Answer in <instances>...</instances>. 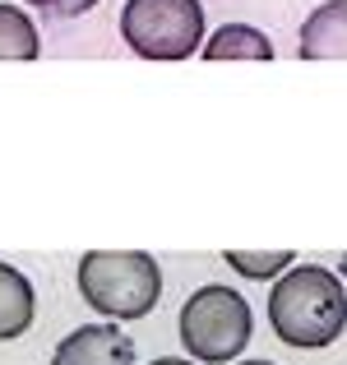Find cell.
<instances>
[{
	"instance_id": "cell-12",
	"label": "cell",
	"mask_w": 347,
	"mask_h": 365,
	"mask_svg": "<svg viewBox=\"0 0 347 365\" xmlns=\"http://www.w3.org/2000/svg\"><path fill=\"white\" fill-rule=\"evenodd\" d=\"M153 365H195V361H186V356H158Z\"/></svg>"
},
{
	"instance_id": "cell-5",
	"label": "cell",
	"mask_w": 347,
	"mask_h": 365,
	"mask_svg": "<svg viewBox=\"0 0 347 365\" xmlns=\"http://www.w3.org/2000/svg\"><path fill=\"white\" fill-rule=\"evenodd\" d=\"M51 365H134V342L116 324H84L61 338Z\"/></svg>"
},
{
	"instance_id": "cell-14",
	"label": "cell",
	"mask_w": 347,
	"mask_h": 365,
	"mask_svg": "<svg viewBox=\"0 0 347 365\" xmlns=\"http://www.w3.org/2000/svg\"><path fill=\"white\" fill-rule=\"evenodd\" d=\"M343 277H347V259H343Z\"/></svg>"
},
{
	"instance_id": "cell-1",
	"label": "cell",
	"mask_w": 347,
	"mask_h": 365,
	"mask_svg": "<svg viewBox=\"0 0 347 365\" xmlns=\"http://www.w3.org/2000/svg\"><path fill=\"white\" fill-rule=\"evenodd\" d=\"M268 329L296 351H320L347 329V287L320 264H287L268 292Z\"/></svg>"
},
{
	"instance_id": "cell-3",
	"label": "cell",
	"mask_w": 347,
	"mask_h": 365,
	"mask_svg": "<svg viewBox=\"0 0 347 365\" xmlns=\"http://www.w3.org/2000/svg\"><path fill=\"white\" fill-rule=\"evenodd\" d=\"M250 333H255V314H250L246 296L231 287H199L186 305H181V347L204 365H227L246 351Z\"/></svg>"
},
{
	"instance_id": "cell-13",
	"label": "cell",
	"mask_w": 347,
	"mask_h": 365,
	"mask_svg": "<svg viewBox=\"0 0 347 365\" xmlns=\"http://www.w3.org/2000/svg\"><path fill=\"white\" fill-rule=\"evenodd\" d=\"M241 365H273V361H241Z\"/></svg>"
},
{
	"instance_id": "cell-9",
	"label": "cell",
	"mask_w": 347,
	"mask_h": 365,
	"mask_svg": "<svg viewBox=\"0 0 347 365\" xmlns=\"http://www.w3.org/2000/svg\"><path fill=\"white\" fill-rule=\"evenodd\" d=\"M42 37L19 5H0V61H37Z\"/></svg>"
},
{
	"instance_id": "cell-10",
	"label": "cell",
	"mask_w": 347,
	"mask_h": 365,
	"mask_svg": "<svg viewBox=\"0 0 347 365\" xmlns=\"http://www.w3.org/2000/svg\"><path fill=\"white\" fill-rule=\"evenodd\" d=\"M227 264L236 268L241 277H255V282H264V277H278L287 264H292V250H268V255H250V250H227Z\"/></svg>"
},
{
	"instance_id": "cell-7",
	"label": "cell",
	"mask_w": 347,
	"mask_h": 365,
	"mask_svg": "<svg viewBox=\"0 0 347 365\" xmlns=\"http://www.w3.org/2000/svg\"><path fill=\"white\" fill-rule=\"evenodd\" d=\"M33 314H37L33 282H28L14 264L0 259V342L24 338V333L33 329Z\"/></svg>"
},
{
	"instance_id": "cell-4",
	"label": "cell",
	"mask_w": 347,
	"mask_h": 365,
	"mask_svg": "<svg viewBox=\"0 0 347 365\" xmlns=\"http://www.w3.org/2000/svg\"><path fill=\"white\" fill-rule=\"evenodd\" d=\"M121 37L144 61H186L204 42L199 0H125Z\"/></svg>"
},
{
	"instance_id": "cell-8",
	"label": "cell",
	"mask_w": 347,
	"mask_h": 365,
	"mask_svg": "<svg viewBox=\"0 0 347 365\" xmlns=\"http://www.w3.org/2000/svg\"><path fill=\"white\" fill-rule=\"evenodd\" d=\"M208 61H273V42L250 24H227L208 37Z\"/></svg>"
},
{
	"instance_id": "cell-6",
	"label": "cell",
	"mask_w": 347,
	"mask_h": 365,
	"mask_svg": "<svg viewBox=\"0 0 347 365\" xmlns=\"http://www.w3.org/2000/svg\"><path fill=\"white\" fill-rule=\"evenodd\" d=\"M301 61H347V0H324L301 24Z\"/></svg>"
},
{
	"instance_id": "cell-11",
	"label": "cell",
	"mask_w": 347,
	"mask_h": 365,
	"mask_svg": "<svg viewBox=\"0 0 347 365\" xmlns=\"http://www.w3.org/2000/svg\"><path fill=\"white\" fill-rule=\"evenodd\" d=\"M33 9H42V14H61V19H74V14H89L98 0H28Z\"/></svg>"
},
{
	"instance_id": "cell-2",
	"label": "cell",
	"mask_w": 347,
	"mask_h": 365,
	"mask_svg": "<svg viewBox=\"0 0 347 365\" xmlns=\"http://www.w3.org/2000/svg\"><path fill=\"white\" fill-rule=\"evenodd\" d=\"M79 296L107 319H144L162 296V268L144 250H89L79 259Z\"/></svg>"
}]
</instances>
